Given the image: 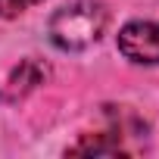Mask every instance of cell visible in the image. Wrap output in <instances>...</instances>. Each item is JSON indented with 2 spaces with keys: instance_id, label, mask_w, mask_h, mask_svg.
I'll list each match as a JSON object with an SVG mask.
<instances>
[{
  "instance_id": "cell-1",
  "label": "cell",
  "mask_w": 159,
  "mask_h": 159,
  "mask_svg": "<svg viewBox=\"0 0 159 159\" xmlns=\"http://www.w3.org/2000/svg\"><path fill=\"white\" fill-rule=\"evenodd\" d=\"M106 22H109V13L103 3L75 0V3H69L50 16L47 34L59 50H84L103 38Z\"/></svg>"
},
{
  "instance_id": "cell-3",
  "label": "cell",
  "mask_w": 159,
  "mask_h": 159,
  "mask_svg": "<svg viewBox=\"0 0 159 159\" xmlns=\"http://www.w3.org/2000/svg\"><path fill=\"white\" fill-rule=\"evenodd\" d=\"M47 75H50V69H47L41 59H22V62L13 69L10 81H7V97H10V100H22L25 94H31L38 84L47 81Z\"/></svg>"
},
{
  "instance_id": "cell-2",
  "label": "cell",
  "mask_w": 159,
  "mask_h": 159,
  "mask_svg": "<svg viewBox=\"0 0 159 159\" xmlns=\"http://www.w3.org/2000/svg\"><path fill=\"white\" fill-rule=\"evenodd\" d=\"M119 53L140 66H159V22H128L119 31Z\"/></svg>"
},
{
  "instance_id": "cell-4",
  "label": "cell",
  "mask_w": 159,
  "mask_h": 159,
  "mask_svg": "<svg viewBox=\"0 0 159 159\" xmlns=\"http://www.w3.org/2000/svg\"><path fill=\"white\" fill-rule=\"evenodd\" d=\"M41 0H0V19H16L19 13L38 7Z\"/></svg>"
}]
</instances>
